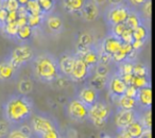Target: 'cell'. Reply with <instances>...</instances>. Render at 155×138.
I'll return each instance as SVG.
<instances>
[{
    "mask_svg": "<svg viewBox=\"0 0 155 138\" xmlns=\"http://www.w3.org/2000/svg\"><path fill=\"white\" fill-rule=\"evenodd\" d=\"M114 138H133V137H131L125 130H118V132H117L116 136Z\"/></svg>",
    "mask_w": 155,
    "mask_h": 138,
    "instance_id": "49",
    "label": "cell"
},
{
    "mask_svg": "<svg viewBox=\"0 0 155 138\" xmlns=\"http://www.w3.org/2000/svg\"><path fill=\"white\" fill-rule=\"evenodd\" d=\"M31 67L34 78L41 83H54V81L61 76L58 58L50 52L35 54L31 61Z\"/></svg>",
    "mask_w": 155,
    "mask_h": 138,
    "instance_id": "2",
    "label": "cell"
},
{
    "mask_svg": "<svg viewBox=\"0 0 155 138\" xmlns=\"http://www.w3.org/2000/svg\"><path fill=\"white\" fill-rule=\"evenodd\" d=\"M100 138H114V137H113V136H110V135H108V134H103V135H102Z\"/></svg>",
    "mask_w": 155,
    "mask_h": 138,
    "instance_id": "54",
    "label": "cell"
},
{
    "mask_svg": "<svg viewBox=\"0 0 155 138\" xmlns=\"http://www.w3.org/2000/svg\"><path fill=\"white\" fill-rule=\"evenodd\" d=\"M139 117V110H127L118 108L115 114V124L118 130H124L130 123Z\"/></svg>",
    "mask_w": 155,
    "mask_h": 138,
    "instance_id": "11",
    "label": "cell"
},
{
    "mask_svg": "<svg viewBox=\"0 0 155 138\" xmlns=\"http://www.w3.org/2000/svg\"><path fill=\"white\" fill-rule=\"evenodd\" d=\"M140 138H152L151 137V130H146L143 134L140 136Z\"/></svg>",
    "mask_w": 155,
    "mask_h": 138,
    "instance_id": "52",
    "label": "cell"
},
{
    "mask_svg": "<svg viewBox=\"0 0 155 138\" xmlns=\"http://www.w3.org/2000/svg\"><path fill=\"white\" fill-rule=\"evenodd\" d=\"M34 56L35 52L33 48L28 44H21L14 48L7 58L17 70H19L22 66H25L28 63H31Z\"/></svg>",
    "mask_w": 155,
    "mask_h": 138,
    "instance_id": "5",
    "label": "cell"
},
{
    "mask_svg": "<svg viewBox=\"0 0 155 138\" xmlns=\"http://www.w3.org/2000/svg\"><path fill=\"white\" fill-rule=\"evenodd\" d=\"M95 46V38L91 32H83L77 41V52H82Z\"/></svg>",
    "mask_w": 155,
    "mask_h": 138,
    "instance_id": "19",
    "label": "cell"
},
{
    "mask_svg": "<svg viewBox=\"0 0 155 138\" xmlns=\"http://www.w3.org/2000/svg\"><path fill=\"white\" fill-rule=\"evenodd\" d=\"M107 2L110 3V5H119L125 3V0H107Z\"/></svg>",
    "mask_w": 155,
    "mask_h": 138,
    "instance_id": "50",
    "label": "cell"
},
{
    "mask_svg": "<svg viewBox=\"0 0 155 138\" xmlns=\"http://www.w3.org/2000/svg\"><path fill=\"white\" fill-rule=\"evenodd\" d=\"M25 8H26L28 14H31V15H44L37 0H28Z\"/></svg>",
    "mask_w": 155,
    "mask_h": 138,
    "instance_id": "32",
    "label": "cell"
},
{
    "mask_svg": "<svg viewBox=\"0 0 155 138\" xmlns=\"http://www.w3.org/2000/svg\"><path fill=\"white\" fill-rule=\"evenodd\" d=\"M138 12L141 15L143 21L147 24V21H150L151 19V15H152V5H151V0H148L139 10Z\"/></svg>",
    "mask_w": 155,
    "mask_h": 138,
    "instance_id": "33",
    "label": "cell"
},
{
    "mask_svg": "<svg viewBox=\"0 0 155 138\" xmlns=\"http://www.w3.org/2000/svg\"><path fill=\"white\" fill-rule=\"evenodd\" d=\"M0 138H1V137H0Z\"/></svg>",
    "mask_w": 155,
    "mask_h": 138,
    "instance_id": "58",
    "label": "cell"
},
{
    "mask_svg": "<svg viewBox=\"0 0 155 138\" xmlns=\"http://www.w3.org/2000/svg\"><path fill=\"white\" fill-rule=\"evenodd\" d=\"M132 52H133V48H132L131 44L122 43L121 47L112 55L113 63H115V64L118 65L119 63L123 62V61H127Z\"/></svg>",
    "mask_w": 155,
    "mask_h": 138,
    "instance_id": "20",
    "label": "cell"
},
{
    "mask_svg": "<svg viewBox=\"0 0 155 138\" xmlns=\"http://www.w3.org/2000/svg\"><path fill=\"white\" fill-rule=\"evenodd\" d=\"M17 127L22 132V133H25L26 135H28L29 137H32L33 136V130H32V127H31L30 124H27V123L25 122V123H22V124L18 125Z\"/></svg>",
    "mask_w": 155,
    "mask_h": 138,
    "instance_id": "46",
    "label": "cell"
},
{
    "mask_svg": "<svg viewBox=\"0 0 155 138\" xmlns=\"http://www.w3.org/2000/svg\"><path fill=\"white\" fill-rule=\"evenodd\" d=\"M75 56H77V54L69 51H66L61 54L60 58H58V69H60L61 76L66 77V78L69 79L71 69H72L73 63H74L75 60Z\"/></svg>",
    "mask_w": 155,
    "mask_h": 138,
    "instance_id": "13",
    "label": "cell"
},
{
    "mask_svg": "<svg viewBox=\"0 0 155 138\" xmlns=\"http://www.w3.org/2000/svg\"><path fill=\"white\" fill-rule=\"evenodd\" d=\"M7 138H31L25 133H22L17 126H12L10 132L8 133Z\"/></svg>",
    "mask_w": 155,
    "mask_h": 138,
    "instance_id": "41",
    "label": "cell"
},
{
    "mask_svg": "<svg viewBox=\"0 0 155 138\" xmlns=\"http://www.w3.org/2000/svg\"><path fill=\"white\" fill-rule=\"evenodd\" d=\"M131 11V8L127 3L119 5H110L105 12V19L110 27L115 25L124 24Z\"/></svg>",
    "mask_w": 155,
    "mask_h": 138,
    "instance_id": "6",
    "label": "cell"
},
{
    "mask_svg": "<svg viewBox=\"0 0 155 138\" xmlns=\"http://www.w3.org/2000/svg\"><path fill=\"white\" fill-rule=\"evenodd\" d=\"M127 86V85L123 82L121 77L117 72H115V74H112V76L108 79L106 88L108 89V94H110V98L113 100H115V101H117V99L119 97L124 95Z\"/></svg>",
    "mask_w": 155,
    "mask_h": 138,
    "instance_id": "9",
    "label": "cell"
},
{
    "mask_svg": "<svg viewBox=\"0 0 155 138\" xmlns=\"http://www.w3.org/2000/svg\"><path fill=\"white\" fill-rule=\"evenodd\" d=\"M89 80L87 85H89L91 87L95 88L96 90L98 91H101L103 90L104 88H106L107 86V82H108V79L110 78H104V77H99V76H96L94 74L93 77H89Z\"/></svg>",
    "mask_w": 155,
    "mask_h": 138,
    "instance_id": "25",
    "label": "cell"
},
{
    "mask_svg": "<svg viewBox=\"0 0 155 138\" xmlns=\"http://www.w3.org/2000/svg\"><path fill=\"white\" fill-rule=\"evenodd\" d=\"M80 13H81V17L83 18L84 21L93 22L99 18L101 11H100V8L95 2H93L91 0H87Z\"/></svg>",
    "mask_w": 155,
    "mask_h": 138,
    "instance_id": "14",
    "label": "cell"
},
{
    "mask_svg": "<svg viewBox=\"0 0 155 138\" xmlns=\"http://www.w3.org/2000/svg\"><path fill=\"white\" fill-rule=\"evenodd\" d=\"M2 113L5 120L8 121L11 126H18L30 120L34 113V103L28 96L15 94L10 96L3 103Z\"/></svg>",
    "mask_w": 155,
    "mask_h": 138,
    "instance_id": "1",
    "label": "cell"
},
{
    "mask_svg": "<svg viewBox=\"0 0 155 138\" xmlns=\"http://www.w3.org/2000/svg\"><path fill=\"white\" fill-rule=\"evenodd\" d=\"M124 130L129 133V135L131 136V137L140 138V136L143 134V132L146 131L147 129L144 127V125L142 124L141 120H140L139 117H138L136 120H134L132 123H130Z\"/></svg>",
    "mask_w": 155,
    "mask_h": 138,
    "instance_id": "22",
    "label": "cell"
},
{
    "mask_svg": "<svg viewBox=\"0 0 155 138\" xmlns=\"http://www.w3.org/2000/svg\"><path fill=\"white\" fill-rule=\"evenodd\" d=\"M117 104H118V108L120 110H138L137 101L135 98L127 97V96L123 95L117 99Z\"/></svg>",
    "mask_w": 155,
    "mask_h": 138,
    "instance_id": "24",
    "label": "cell"
},
{
    "mask_svg": "<svg viewBox=\"0 0 155 138\" xmlns=\"http://www.w3.org/2000/svg\"><path fill=\"white\" fill-rule=\"evenodd\" d=\"M93 70H94V74H96V76L104 77V78H110V77L112 76L110 65L99 64V63H98Z\"/></svg>",
    "mask_w": 155,
    "mask_h": 138,
    "instance_id": "30",
    "label": "cell"
},
{
    "mask_svg": "<svg viewBox=\"0 0 155 138\" xmlns=\"http://www.w3.org/2000/svg\"><path fill=\"white\" fill-rule=\"evenodd\" d=\"M44 16L45 15H31V14H28V16H27V25H29L32 29L37 28V27H39L43 24Z\"/></svg>",
    "mask_w": 155,
    "mask_h": 138,
    "instance_id": "35",
    "label": "cell"
},
{
    "mask_svg": "<svg viewBox=\"0 0 155 138\" xmlns=\"http://www.w3.org/2000/svg\"><path fill=\"white\" fill-rule=\"evenodd\" d=\"M133 66L134 62L132 61H123V62L119 63L118 67H117V74L119 76H124V74H133Z\"/></svg>",
    "mask_w": 155,
    "mask_h": 138,
    "instance_id": "29",
    "label": "cell"
},
{
    "mask_svg": "<svg viewBox=\"0 0 155 138\" xmlns=\"http://www.w3.org/2000/svg\"><path fill=\"white\" fill-rule=\"evenodd\" d=\"M137 93H138V89L136 87H134L133 85H127V89H125V93L124 95L127 96V97H131V98H135L137 97Z\"/></svg>",
    "mask_w": 155,
    "mask_h": 138,
    "instance_id": "47",
    "label": "cell"
},
{
    "mask_svg": "<svg viewBox=\"0 0 155 138\" xmlns=\"http://www.w3.org/2000/svg\"><path fill=\"white\" fill-rule=\"evenodd\" d=\"M78 56H80L84 63L93 70L95 68V66L98 64V60H99V50L97 49V47H91L87 50H84L82 52H77Z\"/></svg>",
    "mask_w": 155,
    "mask_h": 138,
    "instance_id": "16",
    "label": "cell"
},
{
    "mask_svg": "<svg viewBox=\"0 0 155 138\" xmlns=\"http://www.w3.org/2000/svg\"><path fill=\"white\" fill-rule=\"evenodd\" d=\"M0 1H1V0H0Z\"/></svg>",
    "mask_w": 155,
    "mask_h": 138,
    "instance_id": "57",
    "label": "cell"
},
{
    "mask_svg": "<svg viewBox=\"0 0 155 138\" xmlns=\"http://www.w3.org/2000/svg\"><path fill=\"white\" fill-rule=\"evenodd\" d=\"M19 29L17 22L16 21H12V22H7L5 26L1 28V30L3 31L5 35H8L11 38H15L16 34H17V31Z\"/></svg>",
    "mask_w": 155,
    "mask_h": 138,
    "instance_id": "31",
    "label": "cell"
},
{
    "mask_svg": "<svg viewBox=\"0 0 155 138\" xmlns=\"http://www.w3.org/2000/svg\"><path fill=\"white\" fill-rule=\"evenodd\" d=\"M139 119L141 120L142 124L144 125V127H146L147 130H151V125H152V114H151V108L144 110L141 114L139 113Z\"/></svg>",
    "mask_w": 155,
    "mask_h": 138,
    "instance_id": "36",
    "label": "cell"
},
{
    "mask_svg": "<svg viewBox=\"0 0 155 138\" xmlns=\"http://www.w3.org/2000/svg\"><path fill=\"white\" fill-rule=\"evenodd\" d=\"M37 2H38L44 15H47V14H50L53 12L54 3L55 2H53L51 0H37Z\"/></svg>",
    "mask_w": 155,
    "mask_h": 138,
    "instance_id": "38",
    "label": "cell"
},
{
    "mask_svg": "<svg viewBox=\"0 0 155 138\" xmlns=\"http://www.w3.org/2000/svg\"><path fill=\"white\" fill-rule=\"evenodd\" d=\"M77 98L82 103H84L87 107H91V105H94L100 99V91L96 90L95 88H93V87L86 84L79 90Z\"/></svg>",
    "mask_w": 155,
    "mask_h": 138,
    "instance_id": "12",
    "label": "cell"
},
{
    "mask_svg": "<svg viewBox=\"0 0 155 138\" xmlns=\"http://www.w3.org/2000/svg\"><path fill=\"white\" fill-rule=\"evenodd\" d=\"M66 113L68 118L75 122H84L88 118V107L77 97L68 102L66 106Z\"/></svg>",
    "mask_w": 155,
    "mask_h": 138,
    "instance_id": "7",
    "label": "cell"
},
{
    "mask_svg": "<svg viewBox=\"0 0 155 138\" xmlns=\"http://www.w3.org/2000/svg\"><path fill=\"white\" fill-rule=\"evenodd\" d=\"M32 35H33V29L29 25H25L22 27H19L15 38H17L20 41H28L32 37Z\"/></svg>",
    "mask_w": 155,
    "mask_h": 138,
    "instance_id": "27",
    "label": "cell"
},
{
    "mask_svg": "<svg viewBox=\"0 0 155 138\" xmlns=\"http://www.w3.org/2000/svg\"><path fill=\"white\" fill-rule=\"evenodd\" d=\"M51 1H53V2H55V1H56V0H51Z\"/></svg>",
    "mask_w": 155,
    "mask_h": 138,
    "instance_id": "56",
    "label": "cell"
},
{
    "mask_svg": "<svg viewBox=\"0 0 155 138\" xmlns=\"http://www.w3.org/2000/svg\"><path fill=\"white\" fill-rule=\"evenodd\" d=\"M37 138H62V134H61L60 129H54L43 134V135H41Z\"/></svg>",
    "mask_w": 155,
    "mask_h": 138,
    "instance_id": "44",
    "label": "cell"
},
{
    "mask_svg": "<svg viewBox=\"0 0 155 138\" xmlns=\"http://www.w3.org/2000/svg\"><path fill=\"white\" fill-rule=\"evenodd\" d=\"M127 1V5H129L131 9L134 10H139L144 3L148 1V0H125Z\"/></svg>",
    "mask_w": 155,
    "mask_h": 138,
    "instance_id": "45",
    "label": "cell"
},
{
    "mask_svg": "<svg viewBox=\"0 0 155 138\" xmlns=\"http://www.w3.org/2000/svg\"><path fill=\"white\" fill-rule=\"evenodd\" d=\"M112 115V108L108 105L107 102L104 100H98L94 105L88 107V118L96 127L101 129L106 124L107 120Z\"/></svg>",
    "mask_w": 155,
    "mask_h": 138,
    "instance_id": "4",
    "label": "cell"
},
{
    "mask_svg": "<svg viewBox=\"0 0 155 138\" xmlns=\"http://www.w3.org/2000/svg\"><path fill=\"white\" fill-rule=\"evenodd\" d=\"M132 31H133V41H147L149 36V30L147 28V25H141Z\"/></svg>",
    "mask_w": 155,
    "mask_h": 138,
    "instance_id": "28",
    "label": "cell"
},
{
    "mask_svg": "<svg viewBox=\"0 0 155 138\" xmlns=\"http://www.w3.org/2000/svg\"><path fill=\"white\" fill-rule=\"evenodd\" d=\"M8 13H9V12H8L5 8H2L0 5V28H2L5 25V22H7Z\"/></svg>",
    "mask_w": 155,
    "mask_h": 138,
    "instance_id": "48",
    "label": "cell"
},
{
    "mask_svg": "<svg viewBox=\"0 0 155 138\" xmlns=\"http://www.w3.org/2000/svg\"><path fill=\"white\" fill-rule=\"evenodd\" d=\"M31 138H37V137H36V136H34V135H33V136H32V137H31Z\"/></svg>",
    "mask_w": 155,
    "mask_h": 138,
    "instance_id": "55",
    "label": "cell"
},
{
    "mask_svg": "<svg viewBox=\"0 0 155 138\" xmlns=\"http://www.w3.org/2000/svg\"><path fill=\"white\" fill-rule=\"evenodd\" d=\"M43 24L45 25L48 32L53 35L61 34L64 31V20L58 14L54 13V12L44 16Z\"/></svg>",
    "mask_w": 155,
    "mask_h": 138,
    "instance_id": "10",
    "label": "cell"
},
{
    "mask_svg": "<svg viewBox=\"0 0 155 138\" xmlns=\"http://www.w3.org/2000/svg\"><path fill=\"white\" fill-rule=\"evenodd\" d=\"M124 24H125V26H127V28L131 29V30H135L137 27L141 26V25H147L146 22L143 21V19H142L141 15H140V13L138 12V10H134V9H131L130 14H129V16H127Z\"/></svg>",
    "mask_w": 155,
    "mask_h": 138,
    "instance_id": "21",
    "label": "cell"
},
{
    "mask_svg": "<svg viewBox=\"0 0 155 138\" xmlns=\"http://www.w3.org/2000/svg\"><path fill=\"white\" fill-rule=\"evenodd\" d=\"M0 5L5 8L8 12H17L20 7L18 0H1Z\"/></svg>",
    "mask_w": 155,
    "mask_h": 138,
    "instance_id": "37",
    "label": "cell"
},
{
    "mask_svg": "<svg viewBox=\"0 0 155 138\" xmlns=\"http://www.w3.org/2000/svg\"><path fill=\"white\" fill-rule=\"evenodd\" d=\"M133 74L139 77H147L148 76V68L142 63H134L133 66Z\"/></svg>",
    "mask_w": 155,
    "mask_h": 138,
    "instance_id": "39",
    "label": "cell"
},
{
    "mask_svg": "<svg viewBox=\"0 0 155 138\" xmlns=\"http://www.w3.org/2000/svg\"><path fill=\"white\" fill-rule=\"evenodd\" d=\"M136 101H137L138 110H144L151 108V105H152V89H151V86L138 89Z\"/></svg>",
    "mask_w": 155,
    "mask_h": 138,
    "instance_id": "15",
    "label": "cell"
},
{
    "mask_svg": "<svg viewBox=\"0 0 155 138\" xmlns=\"http://www.w3.org/2000/svg\"><path fill=\"white\" fill-rule=\"evenodd\" d=\"M91 1H93V2H95L99 8L102 7V5H104L106 2H107V0H91Z\"/></svg>",
    "mask_w": 155,
    "mask_h": 138,
    "instance_id": "51",
    "label": "cell"
},
{
    "mask_svg": "<svg viewBox=\"0 0 155 138\" xmlns=\"http://www.w3.org/2000/svg\"><path fill=\"white\" fill-rule=\"evenodd\" d=\"M17 69L10 63L8 58H5L0 62V81L8 82L13 80L17 74Z\"/></svg>",
    "mask_w": 155,
    "mask_h": 138,
    "instance_id": "17",
    "label": "cell"
},
{
    "mask_svg": "<svg viewBox=\"0 0 155 138\" xmlns=\"http://www.w3.org/2000/svg\"><path fill=\"white\" fill-rule=\"evenodd\" d=\"M30 125L33 130V135L39 137L43 134L54 129H60L56 119L47 113H33L30 118Z\"/></svg>",
    "mask_w": 155,
    "mask_h": 138,
    "instance_id": "3",
    "label": "cell"
},
{
    "mask_svg": "<svg viewBox=\"0 0 155 138\" xmlns=\"http://www.w3.org/2000/svg\"><path fill=\"white\" fill-rule=\"evenodd\" d=\"M110 34H112L113 36L117 37V38L120 39V36L122 34V32L125 30L127 26L125 24H119V25H115V26H112L110 27Z\"/></svg>",
    "mask_w": 155,
    "mask_h": 138,
    "instance_id": "40",
    "label": "cell"
},
{
    "mask_svg": "<svg viewBox=\"0 0 155 138\" xmlns=\"http://www.w3.org/2000/svg\"><path fill=\"white\" fill-rule=\"evenodd\" d=\"M91 69L84 63V61L80 56H75L74 63H73L72 69H71L69 80L72 82H83L85 80H88L91 77Z\"/></svg>",
    "mask_w": 155,
    "mask_h": 138,
    "instance_id": "8",
    "label": "cell"
},
{
    "mask_svg": "<svg viewBox=\"0 0 155 138\" xmlns=\"http://www.w3.org/2000/svg\"><path fill=\"white\" fill-rule=\"evenodd\" d=\"M131 85H133L137 89L143 88V87L147 86H151L150 81H149V79L147 77H139V76H134V74H133Z\"/></svg>",
    "mask_w": 155,
    "mask_h": 138,
    "instance_id": "34",
    "label": "cell"
},
{
    "mask_svg": "<svg viewBox=\"0 0 155 138\" xmlns=\"http://www.w3.org/2000/svg\"><path fill=\"white\" fill-rule=\"evenodd\" d=\"M120 41L124 44H131L133 41V31L129 28H125L120 36Z\"/></svg>",
    "mask_w": 155,
    "mask_h": 138,
    "instance_id": "42",
    "label": "cell"
},
{
    "mask_svg": "<svg viewBox=\"0 0 155 138\" xmlns=\"http://www.w3.org/2000/svg\"><path fill=\"white\" fill-rule=\"evenodd\" d=\"M33 88H34L33 81L28 78L21 79V80H19L17 83V91H18V94H20V95L28 96L29 94L32 93Z\"/></svg>",
    "mask_w": 155,
    "mask_h": 138,
    "instance_id": "26",
    "label": "cell"
},
{
    "mask_svg": "<svg viewBox=\"0 0 155 138\" xmlns=\"http://www.w3.org/2000/svg\"><path fill=\"white\" fill-rule=\"evenodd\" d=\"M28 2V0H18V3H19L20 7H25Z\"/></svg>",
    "mask_w": 155,
    "mask_h": 138,
    "instance_id": "53",
    "label": "cell"
},
{
    "mask_svg": "<svg viewBox=\"0 0 155 138\" xmlns=\"http://www.w3.org/2000/svg\"><path fill=\"white\" fill-rule=\"evenodd\" d=\"M122 45V41L117 37L113 36L112 34H108L107 36L104 37L101 44V51L104 53H107L110 55H113Z\"/></svg>",
    "mask_w": 155,
    "mask_h": 138,
    "instance_id": "18",
    "label": "cell"
},
{
    "mask_svg": "<svg viewBox=\"0 0 155 138\" xmlns=\"http://www.w3.org/2000/svg\"><path fill=\"white\" fill-rule=\"evenodd\" d=\"M11 124L5 120H0V137H5L11 130Z\"/></svg>",
    "mask_w": 155,
    "mask_h": 138,
    "instance_id": "43",
    "label": "cell"
},
{
    "mask_svg": "<svg viewBox=\"0 0 155 138\" xmlns=\"http://www.w3.org/2000/svg\"><path fill=\"white\" fill-rule=\"evenodd\" d=\"M87 0H62L63 8L68 13H80Z\"/></svg>",
    "mask_w": 155,
    "mask_h": 138,
    "instance_id": "23",
    "label": "cell"
}]
</instances>
